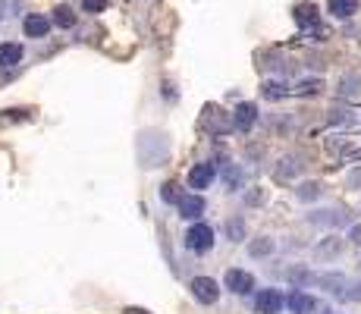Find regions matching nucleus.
<instances>
[{"label": "nucleus", "instance_id": "nucleus-1", "mask_svg": "<svg viewBox=\"0 0 361 314\" xmlns=\"http://www.w3.org/2000/svg\"><path fill=\"white\" fill-rule=\"evenodd\" d=\"M214 246V230L205 223H195L189 232H185V248H192V252H207V248Z\"/></svg>", "mask_w": 361, "mask_h": 314}, {"label": "nucleus", "instance_id": "nucleus-2", "mask_svg": "<svg viewBox=\"0 0 361 314\" xmlns=\"http://www.w3.org/2000/svg\"><path fill=\"white\" fill-rule=\"evenodd\" d=\"M293 13H295V22H299L302 28H308V32H314V35H320V38H324V28H320V13H317V7H314V3H299Z\"/></svg>", "mask_w": 361, "mask_h": 314}, {"label": "nucleus", "instance_id": "nucleus-3", "mask_svg": "<svg viewBox=\"0 0 361 314\" xmlns=\"http://www.w3.org/2000/svg\"><path fill=\"white\" fill-rule=\"evenodd\" d=\"M283 295L277 293V289H261L258 295H254V311L258 314H279L283 311Z\"/></svg>", "mask_w": 361, "mask_h": 314}, {"label": "nucleus", "instance_id": "nucleus-4", "mask_svg": "<svg viewBox=\"0 0 361 314\" xmlns=\"http://www.w3.org/2000/svg\"><path fill=\"white\" fill-rule=\"evenodd\" d=\"M192 293H195L198 302H205V305H214V302L220 299V286L211 277H195V280H192Z\"/></svg>", "mask_w": 361, "mask_h": 314}, {"label": "nucleus", "instance_id": "nucleus-5", "mask_svg": "<svg viewBox=\"0 0 361 314\" xmlns=\"http://www.w3.org/2000/svg\"><path fill=\"white\" fill-rule=\"evenodd\" d=\"M226 289L236 295H248L254 289V277L246 270H226Z\"/></svg>", "mask_w": 361, "mask_h": 314}, {"label": "nucleus", "instance_id": "nucleus-6", "mask_svg": "<svg viewBox=\"0 0 361 314\" xmlns=\"http://www.w3.org/2000/svg\"><path fill=\"white\" fill-rule=\"evenodd\" d=\"M214 176H217V167L214 164H195L189 170V185L192 189H207L214 183Z\"/></svg>", "mask_w": 361, "mask_h": 314}, {"label": "nucleus", "instance_id": "nucleus-7", "mask_svg": "<svg viewBox=\"0 0 361 314\" xmlns=\"http://www.w3.org/2000/svg\"><path fill=\"white\" fill-rule=\"evenodd\" d=\"M48 28H50V19L41 13H28L26 19H22V32H26L28 38H44Z\"/></svg>", "mask_w": 361, "mask_h": 314}, {"label": "nucleus", "instance_id": "nucleus-8", "mask_svg": "<svg viewBox=\"0 0 361 314\" xmlns=\"http://www.w3.org/2000/svg\"><path fill=\"white\" fill-rule=\"evenodd\" d=\"M254 120H258V107L254 104H239L236 113H232V126L239 132H248L254 126Z\"/></svg>", "mask_w": 361, "mask_h": 314}, {"label": "nucleus", "instance_id": "nucleus-9", "mask_svg": "<svg viewBox=\"0 0 361 314\" xmlns=\"http://www.w3.org/2000/svg\"><path fill=\"white\" fill-rule=\"evenodd\" d=\"M176 205H179V217H185V220H195L205 214V198L201 195H183Z\"/></svg>", "mask_w": 361, "mask_h": 314}, {"label": "nucleus", "instance_id": "nucleus-10", "mask_svg": "<svg viewBox=\"0 0 361 314\" xmlns=\"http://www.w3.org/2000/svg\"><path fill=\"white\" fill-rule=\"evenodd\" d=\"M286 305H289V311H293V314H311L314 308H317V302H314L308 293H302V289H295V293L286 299Z\"/></svg>", "mask_w": 361, "mask_h": 314}, {"label": "nucleus", "instance_id": "nucleus-11", "mask_svg": "<svg viewBox=\"0 0 361 314\" xmlns=\"http://www.w3.org/2000/svg\"><path fill=\"white\" fill-rule=\"evenodd\" d=\"M327 10H330V16H336V19H349V16L358 13V0H330Z\"/></svg>", "mask_w": 361, "mask_h": 314}, {"label": "nucleus", "instance_id": "nucleus-12", "mask_svg": "<svg viewBox=\"0 0 361 314\" xmlns=\"http://www.w3.org/2000/svg\"><path fill=\"white\" fill-rule=\"evenodd\" d=\"M340 252H342V239H336V236H327V239L317 242V248H314V255H317L320 261H324V258H327V261L336 258Z\"/></svg>", "mask_w": 361, "mask_h": 314}, {"label": "nucleus", "instance_id": "nucleus-13", "mask_svg": "<svg viewBox=\"0 0 361 314\" xmlns=\"http://www.w3.org/2000/svg\"><path fill=\"white\" fill-rule=\"evenodd\" d=\"M22 63V48L19 44H0V66H16Z\"/></svg>", "mask_w": 361, "mask_h": 314}, {"label": "nucleus", "instance_id": "nucleus-14", "mask_svg": "<svg viewBox=\"0 0 361 314\" xmlns=\"http://www.w3.org/2000/svg\"><path fill=\"white\" fill-rule=\"evenodd\" d=\"M340 95L342 98H355V95H361V75L358 73H352V75H346L340 82Z\"/></svg>", "mask_w": 361, "mask_h": 314}, {"label": "nucleus", "instance_id": "nucleus-15", "mask_svg": "<svg viewBox=\"0 0 361 314\" xmlns=\"http://www.w3.org/2000/svg\"><path fill=\"white\" fill-rule=\"evenodd\" d=\"M308 220H311V223H324V226H336V223H342L346 217H342L340 211H314Z\"/></svg>", "mask_w": 361, "mask_h": 314}, {"label": "nucleus", "instance_id": "nucleus-16", "mask_svg": "<svg viewBox=\"0 0 361 314\" xmlns=\"http://www.w3.org/2000/svg\"><path fill=\"white\" fill-rule=\"evenodd\" d=\"M299 170H302L299 160H293V157H283V160L277 164V179H293Z\"/></svg>", "mask_w": 361, "mask_h": 314}, {"label": "nucleus", "instance_id": "nucleus-17", "mask_svg": "<svg viewBox=\"0 0 361 314\" xmlns=\"http://www.w3.org/2000/svg\"><path fill=\"white\" fill-rule=\"evenodd\" d=\"M223 183H226V189H239L242 185V170H239L236 164H223Z\"/></svg>", "mask_w": 361, "mask_h": 314}, {"label": "nucleus", "instance_id": "nucleus-18", "mask_svg": "<svg viewBox=\"0 0 361 314\" xmlns=\"http://www.w3.org/2000/svg\"><path fill=\"white\" fill-rule=\"evenodd\" d=\"M248 252H252V258H267V255H273V239L261 236V239H254L252 246H248Z\"/></svg>", "mask_w": 361, "mask_h": 314}, {"label": "nucleus", "instance_id": "nucleus-19", "mask_svg": "<svg viewBox=\"0 0 361 314\" xmlns=\"http://www.w3.org/2000/svg\"><path fill=\"white\" fill-rule=\"evenodd\" d=\"M54 22L60 28H69L75 22V13H73V7H66V3H60V7L54 10Z\"/></svg>", "mask_w": 361, "mask_h": 314}, {"label": "nucleus", "instance_id": "nucleus-20", "mask_svg": "<svg viewBox=\"0 0 361 314\" xmlns=\"http://www.w3.org/2000/svg\"><path fill=\"white\" fill-rule=\"evenodd\" d=\"M320 183H302L299 185V192H295V195H299L302 201H314V198H320Z\"/></svg>", "mask_w": 361, "mask_h": 314}, {"label": "nucleus", "instance_id": "nucleus-21", "mask_svg": "<svg viewBox=\"0 0 361 314\" xmlns=\"http://www.w3.org/2000/svg\"><path fill=\"white\" fill-rule=\"evenodd\" d=\"M226 236H230L232 242L246 239V220H230V223H226Z\"/></svg>", "mask_w": 361, "mask_h": 314}, {"label": "nucleus", "instance_id": "nucleus-22", "mask_svg": "<svg viewBox=\"0 0 361 314\" xmlns=\"http://www.w3.org/2000/svg\"><path fill=\"white\" fill-rule=\"evenodd\" d=\"M261 91H264V98H267V101H277V98H283V95H286V89H283V85H279V82H267Z\"/></svg>", "mask_w": 361, "mask_h": 314}, {"label": "nucleus", "instance_id": "nucleus-23", "mask_svg": "<svg viewBox=\"0 0 361 314\" xmlns=\"http://www.w3.org/2000/svg\"><path fill=\"white\" fill-rule=\"evenodd\" d=\"M320 91V82L317 79H308V82H302L299 89H295V95H317Z\"/></svg>", "mask_w": 361, "mask_h": 314}, {"label": "nucleus", "instance_id": "nucleus-24", "mask_svg": "<svg viewBox=\"0 0 361 314\" xmlns=\"http://www.w3.org/2000/svg\"><path fill=\"white\" fill-rule=\"evenodd\" d=\"M82 7H85V13H101L107 7V0H82Z\"/></svg>", "mask_w": 361, "mask_h": 314}, {"label": "nucleus", "instance_id": "nucleus-25", "mask_svg": "<svg viewBox=\"0 0 361 314\" xmlns=\"http://www.w3.org/2000/svg\"><path fill=\"white\" fill-rule=\"evenodd\" d=\"M342 299H349V302H361V283H355V286H346V289H342Z\"/></svg>", "mask_w": 361, "mask_h": 314}, {"label": "nucleus", "instance_id": "nucleus-26", "mask_svg": "<svg viewBox=\"0 0 361 314\" xmlns=\"http://www.w3.org/2000/svg\"><path fill=\"white\" fill-rule=\"evenodd\" d=\"M160 198H164V201H179L183 195L176 192V185H173V183H167V185H164V192H160Z\"/></svg>", "mask_w": 361, "mask_h": 314}, {"label": "nucleus", "instance_id": "nucleus-27", "mask_svg": "<svg viewBox=\"0 0 361 314\" xmlns=\"http://www.w3.org/2000/svg\"><path fill=\"white\" fill-rule=\"evenodd\" d=\"M289 280H293V283H311L314 277L308 270H289Z\"/></svg>", "mask_w": 361, "mask_h": 314}, {"label": "nucleus", "instance_id": "nucleus-28", "mask_svg": "<svg viewBox=\"0 0 361 314\" xmlns=\"http://www.w3.org/2000/svg\"><path fill=\"white\" fill-rule=\"evenodd\" d=\"M349 239H352V246H361V223H358V226H352Z\"/></svg>", "mask_w": 361, "mask_h": 314}, {"label": "nucleus", "instance_id": "nucleus-29", "mask_svg": "<svg viewBox=\"0 0 361 314\" xmlns=\"http://www.w3.org/2000/svg\"><path fill=\"white\" fill-rule=\"evenodd\" d=\"M349 185H352V189H361V170H355L352 176H349Z\"/></svg>", "mask_w": 361, "mask_h": 314}, {"label": "nucleus", "instance_id": "nucleus-30", "mask_svg": "<svg viewBox=\"0 0 361 314\" xmlns=\"http://www.w3.org/2000/svg\"><path fill=\"white\" fill-rule=\"evenodd\" d=\"M349 157H352V160H361V148H358V151H352Z\"/></svg>", "mask_w": 361, "mask_h": 314}, {"label": "nucleus", "instance_id": "nucleus-31", "mask_svg": "<svg viewBox=\"0 0 361 314\" xmlns=\"http://www.w3.org/2000/svg\"><path fill=\"white\" fill-rule=\"evenodd\" d=\"M126 314H148V311H138V308H129V311H126Z\"/></svg>", "mask_w": 361, "mask_h": 314}, {"label": "nucleus", "instance_id": "nucleus-32", "mask_svg": "<svg viewBox=\"0 0 361 314\" xmlns=\"http://www.w3.org/2000/svg\"><path fill=\"white\" fill-rule=\"evenodd\" d=\"M3 10H7V3H3V0H0V16H3Z\"/></svg>", "mask_w": 361, "mask_h": 314}]
</instances>
